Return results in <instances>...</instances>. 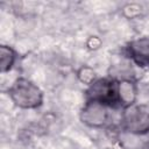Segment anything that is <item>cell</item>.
Masks as SVG:
<instances>
[{"mask_svg": "<svg viewBox=\"0 0 149 149\" xmlns=\"http://www.w3.org/2000/svg\"><path fill=\"white\" fill-rule=\"evenodd\" d=\"M12 102L21 109H36L43 105V91L26 77L16 78L7 90Z\"/></svg>", "mask_w": 149, "mask_h": 149, "instance_id": "6da1fadb", "label": "cell"}, {"mask_svg": "<svg viewBox=\"0 0 149 149\" xmlns=\"http://www.w3.org/2000/svg\"><path fill=\"white\" fill-rule=\"evenodd\" d=\"M85 100L100 102L111 109H121L118 98V79L113 77L98 78L87 86Z\"/></svg>", "mask_w": 149, "mask_h": 149, "instance_id": "7a4b0ae2", "label": "cell"}, {"mask_svg": "<svg viewBox=\"0 0 149 149\" xmlns=\"http://www.w3.org/2000/svg\"><path fill=\"white\" fill-rule=\"evenodd\" d=\"M120 127L132 135H146L149 133V105L134 104L121 109Z\"/></svg>", "mask_w": 149, "mask_h": 149, "instance_id": "3957f363", "label": "cell"}, {"mask_svg": "<svg viewBox=\"0 0 149 149\" xmlns=\"http://www.w3.org/2000/svg\"><path fill=\"white\" fill-rule=\"evenodd\" d=\"M109 109L111 108L100 102L85 100L79 118L80 121L90 128H104L109 122Z\"/></svg>", "mask_w": 149, "mask_h": 149, "instance_id": "277c9868", "label": "cell"}, {"mask_svg": "<svg viewBox=\"0 0 149 149\" xmlns=\"http://www.w3.org/2000/svg\"><path fill=\"white\" fill-rule=\"evenodd\" d=\"M126 56L139 68L149 70V36L129 41L123 49Z\"/></svg>", "mask_w": 149, "mask_h": 149, "instance_id": "5b68a950", "label": "cell"}, {"mask_svg": "<svg viewBox=\"0 0 149 149\" xmlns=\"http://www.w3.org/2000/svg\"><path fill=\"white\" fill-rule=\"evenodd\" d=\"M139 95V87L136 81L130 77H122L118 79V98L121 109L136 104Z\"/></svg>", "mask_w": 149, "mask_h": 149, "instance_id": "8992f818", "label": "cell"}, {"mask_svg": "<svg viewBox=\"0 0 149 149\" xmlns=\"http://www.w3.org/2000/svg\"><path fill=\"white\" fill-rule=\"evenodd\" d=\"M16 59H17L16 51L10 45L1 44V47H0V70H1V73L9 72L14 68Z\"/></svg>", "mask_w": 149, "mask_h": 149, "instance_id": "52a82bcc", "label": "cell"}, {"mask_svg": "<svg viewBox=\"0 0 149 149\" xmlns=\"http://www.w3.org/2000/svg\"><path fill=\"white\" fill-rule=\"evenodd\" d=\"M77 77H78L79 81L81 84L86 85V86H90L91 84H93L98 79L95 71L91 66H87V65H83V66H80L78 69Z\"/></svg>", "mask_w": 149, "mask_h": 149, "instance_id": "ba28073f", "label": "cell"}, {"mask_svg": "<svg viewBox=\"0 0 149 149\" xmlns=\"http://www.w3.org/2000/svg\"><path fill=\"white\" fill-rule=\"evenodd\" d=\"M143 149H149V143H148V144H147V146H146Z\"/></svg>", "mask_w": 149, "mask_h": 149, "instance_id": "9c48e42d", "label": "cell"}]
</instances>
